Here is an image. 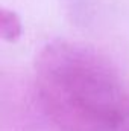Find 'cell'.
<instances>
[{
    "instance_id": "cell-1",
    "label": "cell",
    "mask_w": 129,
    "mask_h": 131,
    "mask_svg": "<svg viewBox=\"0 0 129 131\" xmlns=\"http://www.w3.org/2000/svg\"><path fill=\"white\" fill-rule=\"evenodd\" d=\"M35 87L58 131H129V81L91 46L46 44L35 61Z\"/></svg>"
},
{
    "instance_id": "cell-2",
    "label": "cell",
    "mask_w": 129,
    "mask_h": 131,
    "mask_svg": "<svg viewBox=\"0 0 129 131\" xmlns=\"http://www.w3.org/2000/svg\"><path fill=\"white\" fill-rule=\"evenodd\" d=\"M23 32V25L17 12L11 9H2L0 11V35L8 43H15Z\"/></svg>"
}]
</instances>
